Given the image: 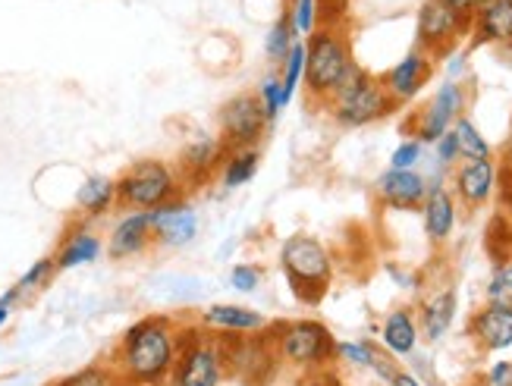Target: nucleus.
Instances as JSON below:
<instances>
[{
  "instance_id": "nucleus-49",
  "label": "nucleus",
  "mask_w": 512,
  "mask_h": 386,
  "mask_svg": "<svg viewBox=\"0 0 512 386\" xmlns=\"http://www.w3.org/2000/svg\"><path fill=\"white\" fill-rule=\"evenodd\" d=\"M117 386H129V383H123V380H120V383H117Z\"/></svg>"
},
{
  "instance_id": "nucleus-33",
  "label": "nucleus",
  "mask_w": 512,
  "mask_h": 386,
  "mask_svg": "<svg viewBox=\"0 0 512 386\" xmlns=\"http://www.w3.org/2000/svg\"><path fill=\"white\" fill-rule=\"evenodd\" d=\"M487 305H500V308H509L512 311V261L506 264H497L491 280H487Z\"/></svg>"
},
{
  "instance_id": "nucleus-8",
  "label": "nucleus",
  "mask_w": 512,
  "mask_h": 386,
  "mask_svg": "<svg viewBox=\"0 0 512 386\" xmlns=\"http://www.w3.org/2000/svg\"><path fill=\"white\" fill-rule=\"evenodd\" d=\"M227 352V377L242 380L246 386H264L274 380V371L280 368V358L274 349L271 333L261 336H224Z\"/></svg>"
},
{
  "instance_id": "nucleus-47",
  "label": "nucleus",
  "mask_w": 512,
  "mask_h": 386,
  "mask_svg": "<svg viewBox=\"0 0 512 386\" xmlns=\"http://www.w3.org/2000/svg\"><path fill=\"white\" fill-rule=\"evenodd\" d=\"M509 157H512V139H509Z\"/></svg>"
},
{
  "instance_id": "nucleus-26",
  "label": "nucleus",
  "mask_w": 512,
  "mask_h": 386,
  "mask_svg": "<svg viewBox=\"0 0 512 386\" xmlns=\"http://www.w3.org/2000/svg\"><path fill=\"white\" fill-rule=\"evenodd\" d=\"M261 164V151L258 148H233L224 157V167H220V186L224 189H239L255 179Z\"/></svg>"
},
{
  "instance_id": "nucleus-48",
  "label": "nucleus",
  "mask_w": 512,
  "mask_h": 386,
  "mask_svg": "<svg viewBox=\"0 0 512 386\" xmlns=\"http://www.w3.org/2000/svg\"><path fill=\"white\" fill-rule=\"evenodd\" d=\"M330 386H340V383H337V380H330Z\"/></svg>"
},
{
  "instance_id": "nucleus-5",
  "label": "nucleus",
  "mask_w": 512,
  "mask_h": 386,
  "mask_svg": "<svg viewBox=\"0 0 512 386\" xmlns=\"http://www.w3.org/2000/svg\"><path fill=\"white\" fill-rule=\"evenodd\" d=\"M324 107L330 110L333 123L343 126V129L371 126L377 120L390 117V113L396 110L381 76H371L359 63H355V70L346 76V82L333 92V98Z\"/></svg>"
},
{
  "instance_id": "nucleus-21",
  "label": "nucleus",
  "mask_w": 512,
  "mask_h": 386,
  "mask_svg": "<svg viewBox=\"0 0 512 386\" xmlns=\"http://www.w3.org/2000/svg\"><path fill=\"white\" fill-rule=\"evenodd\" d=\"M475 44L512 48V0H484L472 19Z\"/></svg>"
},
{
  "instance_id": "nucleus-10",
  "label": "nucleus",
  "mask_w": 512,
  "mask_h": 386,
  "mask_svg": "<svg viewBox=\"0 0 512 386\" xmlns=\"http://www.w3.org/2000/svg\"><path fill=\"white\" fill-rule=\"evenodd\" d=\"M465 107H469V92H465L462 82L447 79L434 98L421 107V113L412 117V135L421 145H434L443 132H450L459 117H465Z\"/></svg>"
},
{
  "instance_id": "nucleus-39",
  "label": "nucleus",
  "mask_w": 512,
  "mask_h": 386,
  "mask_svg": "<svg viewBox=\"0 0 512 386\" xmlns=\"http://www.w3.org/2000/svg\"><path fill=\"white\" fill-rule=\"evenodd\" d=\"M346 16V0H318V26H340Z\"/></svg>"
},
{
  "instance_id": "nucleus-18",
  "label": "nucleus",
  "mask_w": 512,
  "mask_h": 386,
  "mask_svg": "<svg viewBox=\"0 0 512 386\" xmlns=\"http://www.w3.org/2000/svg\"><path fill=\"white\" fill-rule=\"evenodd\" d=\"M151 245H154V233H151L148 211H129L117 220L114 230H110L107 255L114 261H126V258L145 255Z\"/></svg>"
},
{
  "instance_id": "nucleus-13",
  "label": "nucleus",
  "mask_w": 512,
  "mask_h": 386,
  "mask_svg": "<svg viewBox=\"0 0 512 386\" xmlns=\"http://www.w3.org/2000/svg\"><path fill=\"white\" fill-rule=\"evenodd\" d=\"M450 192L453 198L462 204V208H484L487 201H491L500 189V164L494 157H487V161H459L453 167V179H450Z\"/></svg>"
},
{
  "instance_id": "nucleus-27",
  "label": "nucleus",
  "mask_w": 512,
  "mask_h": 386,
  "mask_svg": "<svg viewBox=\"0 0 512 386\" xmlns=\"http://www.w3.org/2000/svg\"><path fill=\"white\" fill-rule=\"evenodd\" d=\"M453 135H456V145H459V157H462V161H487V157H494L491 142L484 139L481 129L475 126L472 117H459L453 123Z\"/></svg>"
},
{
  "instance_id": "nucleus-44",
  "label": "nucleus",
  "mask_w": 512,
  "mask_h": 386,
  "mask_svg": "<svg viewBox=\"0 0 512 386\" xmlns=\"http://www.w3.org/2000/svg\"><path fill=\"white\" fill-rule=\"evenodd\" d=\"M469 70V63H465V54H453L450 57V63H447V76L453 79V82H459V76Z\"/></svg>"
},
{
  "instance_id": "nucleus-35",
  "label": "nucleus",
  "mask_w": 512,
  "mask_h": 386,
  "mask_svg": "<svg viewBox=\"0 0 512 386\" xmlns=\"http://www.w3.org/2000/svg\"><path fill=\"white\" fill-rule=\"evenodd\" d=\"M421 161H425V145H421L418 139H403L390 154L393 170H418Z\"/></svg>"
},
{
  "instance_id": "nucleus-11",
  "label": "nucleus",
  "mask_w": 512,
  "mask_h": 386,
  "mask_svg": "<svg viewBox=\"0 0 512 386\" xmlns=\"http://www.w3.org/2000/svg\"><path fill=\"white\" fill-rule=\"evenodd\" d=\"M472 35V19L459 16L453 7H447L443 0H425L418 10V48L440 57L450 54L459 38Z\"/></svg>"
},
{
  "instance_id": "nucleus-43",
  "label": "nucleus",
  "mask_w": 512,
  "mask_h": 386,
  "mask_svg": "<svg viewBox=\"0 0 512 386\" xmlns=\"http://www.w3.org/2000/svg\"><path fill=\"white\" fill-rule=\"evenodd\" d=\"M443 4L453 7L465 19H475V13H478V0H443Z\"/></svg>"
},
{
  "instance_id": "nucleus-36",
  "label": "nucleus",
  "mask_w": 512,
  "mask_h": 386,
  "mask_svg": "<svg viewBox=\"0 0 512 386\" xmlns=\"http://www.w3.org/2000/svg\"><path fill=\"white\" fill-rule=\"evenodd\" d=\"M286 13L299 35H311L318 29V0H293Z\"/></svg>"
},
{
  "instance_id": "nucleus-24",
  "label": "nucleus",
  "mask_w": 512,
  "mask_h": 386,
  "mask_svg": "<svg viewBox=\"0 0 512 386\" xmlns=\"http://www.w3.org/2000/svg\"><path fill=\"white\" fill-rule=\"evenodd\" d=\"M101 252H104L101 236L88 233V230H76V233H70L60 242L57 255H54V267L57 270H73V267H82V264H92V261L101 258Z\"/></svg>"
},
{
  "instance_id": "nucleus-45",
  "label": "nucleus",
  "mask_w": 512,
  "mask_h": 386,
  "mask_svg": "<svg viewBox=\"0 0 512 386\" xmlns=\"http://www.w3.org/2000/svg\"><path fill=\"white\" fill-rule=\"evenodd\" d=\"M500 179H503V186H500V189H503V192H509V198H506V201L512 204V157H506V164L500 167Z\"/></svg>"
},
{
  "instance_id": "nucleus-25",
  "label": "nucleus",
  "mask_w": 512,
  "mask_h": 386,
  "mask_svg": "<svg viewBox=\"0 0 512 386\" xmlns=\"http://www.w3.org/2000/svg\"><path fill=\"white\" fill-rule=\"evenodd\" d=\"M117 204V179L88 176L76 192V208L85 217H101Z\"/></svg>"
},
{
  "instance_id": "nucleus-30",
  "label": "nucleus",
  "mask_w": 512,
  "mask_h": 386,
  "mask_svg": "<svg viewBox=\"0 0 512 386\" xmlns=\"http://www.w3.org/2000/svg\"><path fill=\"white\" fill-rule=\"evenodd\" d=\"M283 73H280V88H283V98L286 104L293 101V95L299 92V85L305 82V41H296L289 54L283 57Z\"/></svg>"
},
{
  "instance_id": "nucleus-46",
  "label": "nucleus",
  "mask_w": 512,
  "mask_h": 386,
  "mask_svg": "<svg viewBox=\"0 0 512 386\" xmlns=\"http://www.w3.org/2000/svg\"><path fill=\"white\" fill-rule=\"evenodd\" d=\"M296 386H330V380H327L324 374H311V377H305V380L296 383Z\"/></svg>"
},
{
  "instance_id": "nucleus-20",
  "label": "nucleus",
  "mask_w": 512,
  "mask_h": 386,
  "mask_svg": "<svg viewBox=\"0 0 512 386\" xmlns=\"http://www.w3.org/2000/svg\"><path fill=\"white\" fill-rule=\"evenodd\" d=\"M469 336L481 352H506L512 349V311L500 305H484L472 314Z\"/></svg>"
},
{
  "instance_id": "nucleus-4",
  "label": "nucleus",
  "mask_w": 512,
  "mask_h": 386,
  "mask_svg": "<svg viewBox=\"0 0 512 386\" xmlns=\"http://www.w3.org/2000/svg\"><path fill=\"white\" fill-rule=\"evenodd\" d=\"M280 270L289 289L305 305H318L333 283V258L327 245L315 236L296 233L280 245Z\"/></svg>"
},
{
  "instance_id": "nucleus-6",
  "label": "nucleus",
  "mask_w": 512,
  "mask_h": 386,
  "mask_svg": "<svg viewBox=\"0 0 512 386\" xmlns=\"http://www.w3.org/2000/svg\"><path fill=\"white\" fill-rule=\"evenodd\" d=\"M227 352L224 336L202 327H180V358L167 386H224Z\"/></svg>"
},
{
  "instance_id": "nucleus-37",
  "label": "nucleus",
  "mask_w": 512,
  "mask_h": 386,
  "mask_svg": "<svg viewBox=\"0 0 512 386\" xmlns=\"http://www.w3.org/2000/svg\"><path fill=\"white\" fill-rule=\"evenodd\" d=\"M261 277H264V270L258 264H246V261H239L233 270H230V286L242 295H252L258 286H261Z\"/></svg>"
},
{
  "instance_id": "nucleus-19",
  "label": "nucleus",
  "mask_w": 512,
  "mask_h": 386,
  "mask_svg": "<svg viewBox=\"0 0 512 386\" xmlns=\"http://www.w3.org/2000/svg\"><path fill=\"white\" fill-rule=\"evenodd\" d=\"M418 211H421V226H425V236L434 245H443L453 236L456 220H459V201L453 198V192L447 186H431Z\"/></svg>"
},
{
  "instance_id": "nucleus-7",
  "label": "nucleus",
  "mask_w": 512,
  "mask_h": 386,
  "mask_svg": "<svg viewBox=\"0 0 512 386\" xmlns=\"http://www.w3.org/2000/svg\"><path fill=\"white\" fill-rule=\"evenodd\" d=\"M183 179L173 164L136 161L117 179V204L126 211H154L161 204L183 195Z\"/></svg>"
},
{
  "instance_id": "nucleus-3",
  "label": "nucleus",
  "mask_w": 512,
  "mask_h": 386,
  "mask_svg": "<svg viewBox=\"0 0 512 386\" xmlns=\"http://www.w3.org/2000/svg\"><path fill=\"white\" fill-rule=\"evenodd\" d=\"M355 70L352 44L340 26H318L305 41V88L318 104H327L333 92Z\"/></svg>"
},
{
  "instance_id": "nucleus-2",
  "label": "nucleus",
  "mask_w": 512,
  "mask_h": 386,
  "mask_svg": "<svg viewBox=\"0 0 512 386\" xmlns=\"http://www.w3.org/2000/svg\"><path fill=\"white\" fill-rule=\"evenodd\" d=\"M274 339L280 365L296 368L302 374H324L330 361H337V336L327 324L315 317H299V321H280L267 327Z\"/></svg>"
},
{
  "instance_id": "nucleus-40",
  "label": "nucleus",
  "mask_w": 512,
  "mask_h": 386,
  "mask_svg": "<svg viewBox=\"0 0 512 386\" xmlns=\"http://www.w3.org/2000/svg\"><path fill=\"white\" fill-rule=\"evenodd\" d=\"M481 386H512V361H497V365L484 374Z\"/></svg>"
},
{
  "instance_id": "nucleus-22",
  "label": "nucleus",
  "mask_w": 512,
  "mask_h": 386,
  "mask_svg": "<svg viewBox=\"0 0 512 386\" xmlns=\"http://www.w3.org/2000/svg\"><path fill=\"white\" fill-rule=\"evenodd\" d=\"M418 339H421V330H418V321L412 308H396L384 317L381 324V346L390 358H409L415 355L418 349Z\"/></svg>"
},
{
  "instance_id": "nucleus-31",
  "label": "nucleus",
  "mask_w": 512,
  "mask_h": 386,
  "mask_svg": "<svg viewBox=\"0 0 512 386\" xmlns=\"http://www.w3.org/2000/svg\"><path fill=\"white\" fill-rule=\"evenodd\" d=\"M117 383L120 377L110 368V361H98V365H88V368H79L73 374L60 377L54 386H117Z\"/></svg>"
},
{
  "instance_id": "nucleus-38",
  "label": "nucleus",
  "mask_w": 512,
  "mask_h": 386,
  "mask_svg": "<svg viewBox=\"0 0 512 386\" xmlns=\"http://www.w3.org/2000/svg\"><path fill=\"white\" fill-rule=\"evenodd\" d=\"M462 161L459 157V145H456V135H453V129L450 132H443L440 139L434 142V164L447 173V170H453L456 164Z\"/></svg>"
},
{
  "instance_id": "nucleus-29",
  "label": "nucleus",
  "mask_w": 512,
  "mask_h": 386,
  "mask_svg": "<svg viewBox=\"0 0 512 386\" xmlns=\"http://www.w3.org/2000/svg\"><path fill=\"white\" fill-rule=\"evenodd\" d=\"M381 349L368 339H346V343H337V361L349 368H362V371H374V365L381 361Z\"/></svg>"
},
{
  "instance_id": "nucleus-42",
  "label": "nucleus",
  "mask_w": 512,
  "mask_h": 386,
  "mask_svg": "<svg viewBox=\"0 0 512 386\" xmlns=\"http://www.w3.org/2000/svg\"><path fill=\"white\" fill-rule=\"evenodd\" d=\"M390 386H428V383L421 380L418 374H412V371H403V368H396V374L390 377Z\"/></svg>"
},
{
  "instance_id": "nucleus-12",
  "label": "nucleus",
  "mask_w": 512,
  "mask_h": 386,
  "mask_svg": "<svg viewBox=\"0 0 512 386\" xmlns=\"http://www.w3.org/2000/svg\"><path fill=\"white\" fill-rule=\"evenodd\" d=\"M148 217H151L154 245H164V248H186L198 239V230H202V220H198L186 195L148 211Z\"/></svg>"
},
{
  "instance_id": "nucleus-28",
  "label": "nucleus",
  "mask_w": 512,
  "mask_h": 386,
  "mask_svg": "<svg viewBox=\"0 0 512 386\" xmlns=\"http://www.w3.org/2000/svg\"><path fill=\"white\" fill-rule=\"evenodd\" d=\"M299 41V32L293 26V19H289V13H283L271 29H267L264 35V54L271 63H283V57L289 54V48Z\"/></svg>"
},
{
  "instance_id": "nucleus-9",
  "label": "nucleus",
  "mask_w": 512,
  "mask_h": 386,
  "mask_svg": "<svg viewBox=\"0 0 512 386\" xmlns=\"http://www.w3.org/2000/svg\"><path fill=\"white\" fill-rule=\"evenodd\" d=\"M217 129H220L217 139L227 145V151H233V148H258L261 139L267 135V120H264L255 92L233 95L224 107H220Z\"/></svg>"
},
{
  "instance_id": "nucleus-50",
  "label": "nucleus",
  "mask_w": 512,
  "mask_h": 386,
  "mask_svg": "<svg viewBox=\"0 0 512 386\" xmlns=\"http://www.w3.org/2000/svg\"><path fill=\"white\" fill-rule=\"evenodd\" d=\"M428 386H440V383H428Z\"/></svg>"
},
{
  "instance_id": "nucleus-17",
  "label": "nucleus",
  "mask_w": 512,
  "mask_h": 386,
  "mask_svg": "<svg viewBox=\"0 0 512 386\" xmlns=\"http://www.w3.org/2000/svg\"><path fill=\"white\" fill-rule=\"evenodd\" d=\"M224 157H227V145L217 135H198V139H192L183 148L180 161H176V173H180L183 186L208 183L224 167Z\"/></svg>"
},
{
  "instance_id": "nucleus-41",
  "label": "nucleus",
  "mask_w": 512,
  "mask_h": 386,
  "mask_svg": "<svg viewBox=\"0 0 512 386\" xmlns=\"http://www.w3.org/2000/svg\"><path fill=\"white\" fill-rule=\"evenodd\" d=\"M16 302H19V292H16V286H13L10 292L0 295V327L7 324V317L13 314V305H16Z\"/></svg>"
},
{
  "instance_id": "nucleus-32",
  "label": "nucleus",
  "mask_w": 512,
  "mask_h": 386,
  "mask_svg": "<svg viewBox=\"0 0 512 386\" xmlns=\"http://www.w3.org/2000/svg\"><path fill=\"white\" fill-rule=\"evenodd\" d=\"M255 98H258V104H261V113H264L267 126H271V123L280 117V110L286 107L283 88H280V76H264V79L258 82Z\"/></svg>"
},
{
  "instance_id": "nucleus-1",
  "label": "nucleus",
  "mask_w": 512,
  "mask_h": 386,
  "mask_svg": "<svg viewBox=\"0 0 512 386\" xmlns=\"http://www.w3.org/2000/svg\"><path fill=\"white\" fill-rule=\"evenodd\" d=\"M180 327L167 314L142 317L120 336L110 368L129 386H167L180 358Z\"/></svg>"
},
{
  "instance_id": "nucleus-14",
  "label": "nucleus",
  "mask_w": 512,
  "mask_h": 386,
  "mask_svg": "<svg viewBox=\"0 0 512 386\" xmlns=\"http://www.w3.org/2000/svg\"><path fill=\"white\" fill-rule=\"evenodd\" d=\"M434 76V57L425 54L421 48L409 51L399 63H393L390 70L381 76L384 88H387V95L393 98V104H409L415 101L421 92H425V85L431 82Z\"/></svg>"
},
{
  "instance_id": "nucleus-23",
  "label": "nucleus",
  "mask_w": 512,
  "mask_h": 386,
  "mask_svg": "<svg viewBox=\"0 0 512 386\" xmlns=\"http://www.w3.org/2000/svg\"><path fill=\"white\" fill-rule=\"evenodd\" d=\"M456 311H459V299H456V289H440L434 292L431 299L421 305L418 314V330L428 343H440L443 336L450 333L453 321H456Z\"/></svg>"
},
{
  "instance_id": "nucleus-16",
  "label": "nucleus",
  "mask_w": 512,
  "mask_h": 386,
  "mask_svg": "<svg viewBox=\"0 0 512 386\" xmlns=\"http://www.w3.org/2000/svg\"><path fill=\"white\" fill-rule=\"evenodd\" d=\"M198 327L208 333H217V336H255L271 327V321L249 305L217 302L198 314Z\"/></svg>"
},
{
  "instance_id": "nucleus-34",
  "label": "nucleus",
  "mask_w": 512,
  "mask_h": 386,
  "mask_svg": "<svg viewBox=\"0 0 512 386\" xmlns=\"http://www.w3.org/2000/svg\"><path fill=\"white\" fill-rule=\"evenodd\" d=\"M54 258H41V261H35L26 274L19 277V283H16V292H19V299L22 295H29V292H38L41 286H48L51 283V277H54Z\"/></svg>"
},
{
  "instance_id": "nucleus-15",
  "label": "nucleus",
  "mask_w": 512,
  "mask_h": 386,
  "mask_svg": "<svg viewBox=\"0 0 512 386\" xmlns=\"http://www.w3.org/2000/svg\"><path fill=\"white\" fill-rule=\"evenodd\" d=\"M428 176L418 170H393L387 167L374 179V198L393 211H418L428 195Z\"/></svg>"
}]
</instances>
